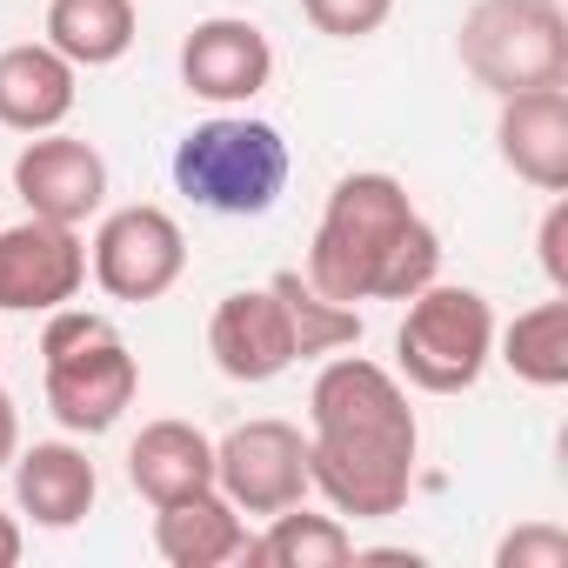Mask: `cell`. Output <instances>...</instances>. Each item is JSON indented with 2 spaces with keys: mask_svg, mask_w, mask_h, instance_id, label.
Wrapping results in <instances>:
<instances>
[{
  "mask_svg": "<svg viewBox=\"0 0 568 568\" xmlns=\"http://www.w3.org/2000/svg\"><path fill=\"white\" fill-rule=\"evenodd\" d=\"M422 428L395 368L328 355L308 388V488L355 521H388L415 495Z\"/></svg>",
  "mask_w": 568,
  "mask_h": 568,
  "instance_id": "obj_1",
  "label": "cell"
},
{
  "mask_svg": "<svg viewBox=\"0 0 568 568\" xmlns=\"http://www.w3.org/2000/svg\"><path fill=\"white\" fill-rule=\"evenodd\" d=\"M442 274V234L382 168L342 174L308 241V281L335 302H408Z\"/></svg>",
  "mask_w": 568,
  "mask_h": 568,
  "instance_id": "obj_2",
  "label": "cell"
},
{
  "mask_svg": "<svg viewBox=\"0 0 568 568\" xmlns=\"http://www.w3.org/2000/svg\"><path fill=\"white\" fill-rule=\"evenodd\" d=\"M41 382L68 435H108L141 395V362L108 315L54 308L41 328Z\"/></svg>",
  "mask_w": 568,
  "mask_h": 568,
  "instance_id": "obj_3",
  "label": "cell"
},
{
  "mask_svg": "<svg viewBox=\"0 0 568 568\" xmlns=\"http://www.w3.org/2000/svg\"><path fill=\"white\" fill-rule=\"evenodd\" d=\"M288 141L267 121L247 114H214L201 128H187L174 141V187L207 207V214H267L281 194H288Z\"/></svg>",
  "mask_w": 568,
  "mask_h": 568,
  "instance_id": "obj_4",
  "label": "cell"
},
{
  "mask_svg": "<svg viewBox=\"0 0 568 568\" xmlns=\"http://www.w3.org/2000/svg\"><path fill=\"white\" fill-rule=\"evenodd\" d=\"M402 308H408L402 328H395L402 382L422 388V395H468L495 362V308H488V295L435 274Z\"/></svg>",
  "mask_w": 568,
  "mask_h": 568,
  "instance_id": "obj_5",
  "label": "cell"
},
{
  "mask_svg": "<svg viewBox=\"0 0 568 568\" xmlns=\"http://www.w3.org/2000/svg\"><path fill=\"white\" fill-rule=\"evenodd\" d=\"M462 68L501 101L568 81V14L561 0H475L455 34Z\"/></svg>",
  "mask_w": 568,
  "mask_h": 568,
  "instance_id": "obj_6",
  "label": "cell"
},
{
  "mask_svg": "<svg viewBox=\"0 0 568 568\" xmlns=\"http://www.w3.org/2000/svg\"><path fill=\"white\" fill-rule=\"evenodd\" d=\"M88 274L101 281V295H114V302H161L174 281L187 274V234H181V221H174L168 207H154V201L114 207V214H101V227H94Z\"/></svg>",
  "mask_w": 568,
  "mask_h": 568,
  "instance_id": "obj_7",
  "label": "cell"
},
{
  "mask_svg": "<svg viewBox=\"0 0 568 568\" xmlns=\"http://www.w3.org/2000/svg\"><path fill=\"white\" fill-rule=\"evenodd\" d=\"M214 488L241 515H281L308 495V435L295 422L254 415L214 442Z\"/></svg>",
  "mask_w": 568,
  "mask_h": 568,
  "instance_id": "obj_8",
  "label": "cell"
},
{
  "mask_svg": "<svg viewBox=\"0 0 568 568\" xmlns=\"http://www.w3.org/2000/svg\"><path fill=\"white\" fill-rule=\"evenodd\" d=\"M88 288V241L61 221L0 227V315H54Z\"/></svg>",
  "mask_w": 568,
  "mask_h": 568,
  "instance_id": "obj_9",
  "label": "cell"
},
{
  "mask_svg": "<svg viewBox=\"0 0 568 568\" xmlns=\"http://www.w3.org/2000/svg\"><path fill=\"white\" fill-rule=\"evenodd\" d=\"M14 194L28 201V214L81 227L108 207V161L94 141L74 134H28V148L14 154Z\"/></svg>",
  "mask_w": 568,
  "mask_h": 568,
  "instance_id": "obj_10",
  "label": "cell"
},
{
  "mask_svg": "<svg viewBox=\"0 0 568 568\" xmlns=\"http://www.w3.org/2000/svg\"><path fill=\"white\" fill-rule=\"evenodd\" d=\"M274 81V48L247 14H214L194 21V34L181 41V88L194 101L214 108H247L261 88Z\"/></svg>",
  "mask_w": 568,
  "mask_h": 568,
  "instance_id": "obj_11",
  "label": "cell"
},
{
  "mask_svg": "<svg viewBox=\"0 0 568 568\" xmlns=\"http://www.w3.org/2000/svg\"><path fill=\"white\" fill-rule=\"evenodd\" d=\"M207 355L227 382H274L295 368V328H288V308H281L274 288H234L214 302L207 315Z\"/></svg>",
  "mask_w": 568,
  "mask_h": 568,
  "instance_id": "obj_12",
  "label": "cell"
},
{
  "mask_svg": "<svg viewBox=\"0 0 568 568\" xmlns=\"http://www.w3.org/2000/svg\"><path fill=\"white\" fill-rule=\"evenodd\" d=\"M495 154H501V168L515 181H528L541 194H568V81L561 88L501 94Z\"/></svg>",
  "mask_w": 568,
  "mask_h": 568,
  "instance_id": "obj_13",
  "label": "cell"
},
{
  "mask_svg": "<svg viewBox=\"0 0 568 568\" xmlns=\"http://www.w3.org/2000/svg\"><path fill=\"white\" fill-rule=\"evenodd\" d=\"M81 68L54 54L48 41H14L0 48V128L14 134H54L74 114Z\"/></svg>",
  "mask_w": 568,
  "mask_h": 568,
  "instance_id": "obj_14",
  "label": "cell"
},
{
  "mask_svg": "<svg viewBox=\"0 0 568 568\" xmlns=\"http://www.w3.org/2000/svg\"><path fill=\"white\" fill-rule=\"evenodd\" d=\"M101 475L74 442H34L14 455V501L34 528H81L94 515Z\"/></svg>",
  "mask_w": 568,
  "mask_h": 568,
  "instance_id": "obj_15",
  "label": "cell"
},
{
  "mask_svg": "<svg viewBox=\"0 0 568 568\" xmlns=\"http://www.w3.org/2000/svg\"><path fill=\"white\" fill-rule=\"evenodd\" d=\"M154 548L168 568H227V561H247V521L221 488H194L154 508Z\"/></svg>",
  "mask_w": 568,
  "mask_h": 568,
  "instance_id": "obj_16",
  "label": "cell"
},
{
  "mask_svg": "<svg viewBox=\"0 0 568 568\" xmlns=\"http://www.w3.org/2000/svg\"><path fill=\"white\" fill-rule=\"evenodd\" d=\"M128 481L148 508H168L194 488H214V442L194 422H148L128 448Z\"/></svg>",
  "mask_w": 568,
  "mask_h": 568,
  "instance_id": "obj_17",
  "label": "cell"
},
{
  "mask_svg": "<svg viewBox=\"0 0 568 568\" xmlns=\"http://www.w3.org/2000/svg\"><path fill=\"white\" fill-rule=\"evenodd\" d=\"M141 34L134 0H48V48L74 68H114Z\"/></svg>",
  "mask_w": 568,
  "mask_h": 568,
  "instance_id": "obj_18",
  "label": "cell"
},
{
  "mask_svg": "<svg viewBox=\"0 0 568 568\" xmlns=\"http://www.w3.org/2000/svg\"><path fill=\"white\" fill-rule=\"evenodd\" d=\"M495 362L528 388H568V295L535 302L495 328Z\"/></svg>",
  "mask_w": 568,
  "mask_h": 568,
  "instance_id": "obj_19",
  "label": "cell"
},
{
  "mask_svg": "<svg viewBox=\"0 0 568 568\" xmlns=\"http://www.w3.org/2000/svg\"><path fill=\"white\" fill-rule=\"evenodd\" d=\"M247 561L261 568H342L355 561V535L342 515H308L302 501L267 515L261 535H247Z\"/></svg>",
  "mask_w": 568,
  "mask_h": 568,
  "instance_id": "obj_20",
  "label": "cell"
},
{
  "mask_svg": "<svg viewBox=\"0 0 568 568\" xmlns=\"http://www.w3.org/2000/svg\"><path fill=\"white\" fill-rule=\"evenodd\" d=\"M267 288L281 295V308H288V328H295V362H328V355H342V348H355L362 342V308H348V302H335V295H322L308 274H295V267H281Z\"/></svg>",
  "mask_w": 568,
  "mask_h": 568,
  "instance_id": "obj_21",
  "label": "cell"
},
{
  "mask_svg": "<svg viewBox=\"0 0 568 568\" xmlns=\"http://www.w3.org/2000/svg\"><path fill=\"white\" fill-rule=\"evenodd\" d=\"M302 14H308V28L328 34V41H368V34L388 28L395 0H302Z\"/></svg>",
  "mask_w": 568,
  "mask_h": 568,
  "instance_id": "obj_22",
  "label": "cell"
},
{
  "mask_svg": "<svg viewBox=\"0 0 568 568\" xmlns=\"http://www.w3.org/2000/svg\"><path fill=\"white\" fill-rule=\"evenodd\" d=\"M495 568H568V535L555 521H521L515 535H501Z\"/></svg>",
  "mask_w": 568,
  "mask_h": 568,
  "instance_id": "obj_23",
  "label": "cell"
},
{
  "mask_svg": "<svg viewBox=\"0 0 568 568\" xmlns=\"http://www.w3.org/2000/svg\"><path fill=\"white\" fill-rule=\"evenodd\" d=\"M535 254H541V274H548V288H555V295H568V201H561V194H555V207L541 214Z\"/></svg>",
  "mask_w": 568,
  "mask_h": 568,
  "instance_id": "obj_24",
  "label": "cell"
},
{
  "mask_svg": "<svg viewBox=\"0 0 568 568\" xmlns=\"http://www.w3.org/2000/svg\"><path fill=\"white\" fill-rule=\"evenodd\" d=\"M14 455H21V408L0 388V468H14Z\"/></svg>",
  "mask_w": 568,
  "mask_h": 568,
  "instance_id": "obj_25",
  "label": "cell"
},
{
  "mask_svg": "<svg viewBox=\"0 0 568 568\" xmlns=\"http://www.w3.org/2000/svg\"><path fill=\"white\" fill-rule=\"evenodd\" d=\"M21 548H28V541H21V521L0 508V568H14V561H21Z\"/></svg>",
  "mask_w": 568,
  "mask_h": 568,
  "instance_id": "obj_26",
  "label": "cell"
}]
</instances>
